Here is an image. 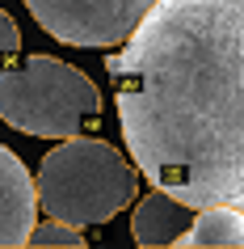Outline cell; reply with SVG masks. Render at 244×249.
Wrapping results in <instances>:
<instances>
[{"mask_svg":"<svg viewBox=\"0 0 244 249\" xmlns=\"http://www.w3.org/2000/svg\"><path fill=\"white\" fill-rule=\"evenodd\" d=\"M156 0H26L55 42L67 47H118Z\"/></svg>","mask_w":244,"mask_h":249,"instance_id":"277c9868","label":"cell"},{"mask_svg":"<svg viewBox=\"0 0 244 249\" xmlns=\"http://www.w3.org/2000/svg\"><path fill=\"white\" fill-rule=\"evenodd\" d=\"M17 51H21V30H17L13 17L0 9V68H4V59H13Z\"/></svg>","mask_w":244,"mask_h":249,"instance_id":"9c48e42d","label":"cell"},{"mask_svg":"<svg viewBox=\"0 0 244 249\" xmlns=\"http://www.w3.org/2000/svg\"><path fill=\"white\" fill-rule=\"evenodd\" d=\"M105 72L147 182L194 211L244 207V0H156Z\"/></svg>","mask_w":244,"mask_h":249,"instance_id":"6da1fadb","label":"cell"},{"mask_svg":"<svg viewBox=\"0 0 244 249\" xmlns=\"http://www.w3.org/2000/svg\"><path fill=\"white\" fill-rule=\"evenodd\" d=\"M177 245H244V207H202Z\"/></svg>","mask_w":244,"mask_h":249,"instance_id":"52a82bcc","label":"cell"},{"mask_svg":"<svg viewBox=\"0 0 244 249\" xmlns=\"http://www.w3.org/2000/svg\"><path fill=\"white\" fill-rule=\"evenodd\" d=\"M38 215V186L13 148L0 144V245H26Z\"/></svg>","mask_w":244,"mask_h":249,"instance_id":"5b68a950","label":"cell"},{"mask_svg":"<svg viewBox=\"0 0 244 249\" xmlns=\"http://www.w3.org/2000/svg\"><path fill=\"white\" fill-rule=\"evenodd\" d=\"M190 224H194L190 203H181L177 195H168V190L156 186L147 198H139V207L130 215V236L139 245H177Z\"/></svg>","mask_w":244,"mask_h":249,"instance_id":"8992f818","label":"cell"},{"mask_svg":"<svg viewBox=\"0 0 244 249\" xmlns=\"http://www.w3.org/2000/svg\"><path fill=\"white\" fill-rule=\"evenodd\" d=\"M34 186H38V203L47 215L89 228V224L114 220L135 198L139 178L114 144L72 135L42 157Z\"/></svg>","mask_w":244,"mask_h":249,"instance_id":"7a4b0ae2","label":"cell"},{"mask_svg":"<svg viewBox=\"0 0 244 249\" xmlns=\"http://www.w3.org/2000/svg\"><path fill=\"white\" fill-rule=\"evenodd\" d=\"M30 241L34 245H80L84 236H80L76 224H67V220H47V224H34V232H30Z\"/></svg>","mask_w":244,"mask_h":249,"instance_id":"ba28073f","label":"cell"},{"mask_svg":"<svg viewBox=\"0 0 244 249\" xmlns=\"http://www.w3.org/2000/svg\"><path fill=\"white\" fill-rule=\"evenodd\" d=\"M0 118L26 135L72 140L101 118V93L80 68L55 55H26L0 68Z\"/></svg>","mask_w":244,"mask_h":249,"instance_id":"3957f363","label":"cell"}]
</instances>
